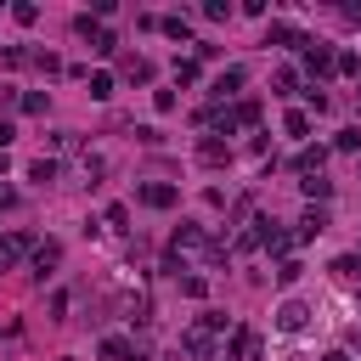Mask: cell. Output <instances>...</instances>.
Here are the masks:
<instances>
[{"instance_id": "obj_1", "label": "cell", "mask_w": 361, "mask_h": 361, "mask_svg": "<svg viewBox=\"0 0 361 361\" xmlns=\"http://www.w3.org/2000/svg\"><path fill=\"white\" fill-rule=\"evenodd\" d=\"M220 333H226V316H220V310H203V316L192 322V333H186V350H192L197 361H220V344H214Z\"/></svg>"}, {"instance_id": "obj_6", "label": "cell", "mask_w": 361, "mask_h": 361, "mask_svg": "<svg viewBox=\"0 0 361 361\" xmlns=\"http://www.w3.org/2000/svg\"><path fill=\"white\" fill-rule=\"evenodd\" d=\"M305 316H310V310H305L299 299H288V305L276 310V327H282V333H305Z\"/></svg>"}, {"instance_id": "obj_5", "label": "cell", "mask_w": 361, "mask_h": 361, "mask_svg": "<svg viewBox=\"0 0 361 361\" xmlns=\"http://www.w3.org/2000/svg\"><path fill=\"white\" fill-rule=\"evenodd\" d=\"M305 68H310V73H333V68H338V56H333L327 45H316V39H310V45H305Z\"/></svg>"}, {"instance_id": "obj_15", "label": "cell", "mask_w": 361, "mask_h": 361, "mask_svg": "<svg viewBox=\"0 0 361 361\" xmlns=\"http://www.w3.org/2000/svg\"><path fill=\"white\" fill-rule=\"evenodd\" d=\"M299 271H305L299 259H282V265H276V282H282V288H293V282H299Z\"/></svg>"}, {"instance_id": "obj_18", "label": "cell", "mask_w": 361, "mask_h": 361, "mask_svg": "<svg viewBox=\"0 0 361 361\" xmlns=\"http://www.w3.org/2000/svg\"><path fill=\"white\" fill-rule=\"evenodd\" d=\"M6 141H11V124H6V118H0V152H6Z\"/></svg>"}, {"instance_id": "obj_2", "label": "cell", "mask_w": 361, "mask_h": 361, "mask_svg": "<svg viewBox=\"0 0 361 361\" xmlns=\"http://www.w3.org/2000/svg\"><path fill=\"white\" fill-rule=\"evenodd\" d=\"M259 355V333L254 327H231V344H220V361H254Z\"/></svg>"}, {"instance_id": "obj_19", "label": "cell", "mask_w": 361, "mask_h": 361, "mask_svg": "<svg viewBox=\"0 0 361 361\" xmlns=\"http://www.w3.org/2000/svg\"><path fill=\"white\" fill-rule=\"evenodd\" d=\"M322 361H350V355H338V350H333V355H322Z\"/></svg>"}, {"instance_id": "obj_11", "label": "cell", "mask_w": 361, "mask_h": 361, "mask_svg": "<svg viewBox=\"0 0 361 361\" xmlns=\"http://www.w3.org/2000/svg\"><path fill=\"white\" fill-rule=\"evenodd\" d=\"M322 226H327V214H322V209H305V220H299V237H316Z\"/></svg>"}, {"instance_id": "obj_4", "label": "cell", "mask_w": 361, "mask_h": 361, "mask_svg": "<svg viewBox=\"0 0 361 361\" xmlns=\"http://www.w3.org/2000/svg\"><path fill=\"white\" fill-rule=\"evenodd\" d=\"M135 197H141L147 209H169V203H175V186H164V180H147V186H135Z\"/></svg>"}, {"instance_id": "obj_16", "label": "cell", "mask_w": 361, "mask_h": 361, "mask_svg": "<svg viewBox=\"0 0 361 361\" xmlns=\"http://www.w3.org/2000/svg\"><path fill=\"white\" fill-rule=\"evenodd\" d=\"M333 147H338V152H355V147H361V130H338V141H333Z\"/></svg>"}, {"instance_id": "obj_10", "label": "cell", "mask_w": 361, "mask_h": 361, "mask_svg": "<svg viewBox=\"0 0 361 361\" xmlns=\"http://www.w3.org/2000/svg\"><path fill=\"white\" fill-rule=\"evenodd\" d=\"M243 79H248V73H243V68H226V73H220V79H214V96H231V90H237V85H243Z\"/></svg>"}, {"instance_id": "obj_3", "label": "cell", "mask_w": 361, "mask_h": 361, "mask_svg": "<svg viewBox=\"0 0 361 361\" xmlns=\"http://www.w3.org/2000/svg\"><path fill=\"white\" fill-rule=\"evenodd\" d=\"M28 248H34V237H28V231H6V237H0V271H11Z\"/></svg>"}, {"instance_id": "obj_14", "label": "cell", "mask_w": 361, "mask_h": 361, "mask_svg": "<svg viewBox=\"0 0 361 361\" xmlns=\"http://www.w3.org/2000/svg\"><path fill=\"white\" fill-rule=\"evenodd\" d=\"M322 164H327V147H305L299 152V169H322Z\"/></svg>"}, {"instance_id": "obj_9", "label": "cell", "mask_w": 361, "mask_h": 361, "mask_svg": "<svg viewBox=\"0 0 361 361\" xmlns=\"http://www.w3.org/2000/svg\"><path fill=\"white\" fill-rule=\"evenodd\" d=\"M197 158H203V164H226V158H231V147H226V141H214V135H209V141H203V147H197Z\"/></svg>"}, {"instance_id": "obj_8", "label": "cell", "mask_w": 361, "mask_h": 361, "mask_svg": "<svg viewBox=\"0 0 361 361\" xmlns=\"http://www.w3.org/2000/svg\"><path fill=\"white\" fill-rule=\"evenodd\" d=\"M169 248H175V254H197V248H203V226H180Z\"/></svg>"}, {"instance_id": "obj_12", "label": "cell", "mask_w": 361, "mask_h": 361, "mask_svg": "<svg viewBox=\"0 0 361 361\" xmlns=\"http://www.w3.org/2000/svg\"><path fill=\"white\" fill-rule=\"evenodd\" d=\"M271 45H299V34H293V23H271Z\"/></svg>"}, {"instance_id": "obj_7", "label": "cell", "mask_w": 361, "mask_h": 361, "mask_svg": "<svg viewBox=\"0 0 361 361\" xmlns=\"http://www.w3.org/2000/svg\"><path fill=\"white\" fill-rule=\"evenodd\" d=\"M62 265V243H39L34 248V276H45V271H56Z\"/></svg>"}, {"instance_id": "obj_13", "label": "cell", "mask_w": 361, "mask_h": 361, "mask_svg": "<svg viewBox=\"0 0 361 361\" xmlns=\"http://www.w3.org/2000/svg\"><path fill=\"white\" fill-rule=\"evenodd\" d=\"M90 96L107 102V96H113V73H90Z\"/></svg>"}, {"instance_id": "obj_17", "label": "cell", "mask_w": 361, "mask_h": 361, "mask_svg": "<svg viewBox=\"0 0 361 361\" xmlns=\"http://www.w3.org/2000/svg\"><path fill=\"white\" fill-rule=\"evenodd\" d=\"M124 73H130V79H147V73H152V68H147V62H141V56H124Z\"/></svg>"}]
</instances>
